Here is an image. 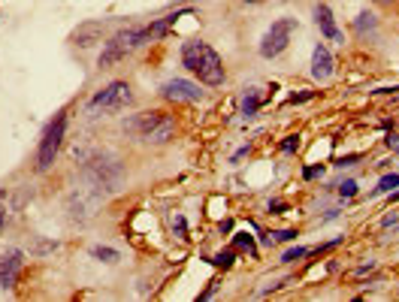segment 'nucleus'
I'll list each match as a JSON object with an SVG mask.
<instances>
[{
    "label": "nucleus",
    "instance_id": "nucleus-1",
    "mask_svg": "<svg viewBox=\"0 0 399 302\" xmlns=\"http://www.w3.org/2000/svg\"><path fill=\"white\" fill-rule=\"evenodd\" d=\"M182 64L197 76L203 85H221L224 82V64L218 52L209 42H185L182 45Z\"/></svg>",
    "mask_w": 399,
    "mask_h": 302
},
{
    "label": "nucleus",
    "instance_id": "nucleus-2",
    "mask_svg": "<svg viewBox=\"0 0 399 302\" xmlns=\"http://www.w3.org/2000/svg\"><path fill=\"white\" fill-rule=\"evenodd\" d=\"M148 39L145 34V28H124V31H118V34L112 36L106 45H103V52H100V67H112V64H118L121 58H127L133 49H139L142 42Z\"/></svg>",
    "mask_w": 399,
    "mask_h": 302
},
{
    "label": "nucleus",
    "instance_id": "nucleus-3",
    "mask_svg": "<svg viewBox=\"0 0 399 302\" xmlns=\"http://www.w3.org/2000/svg\"><path fill=\"white\" fill-rule=\"evenodd\" d=\"M64 133H66V115H64V112H58V115L49 121V127H46V133H42V142H39L36 167L42 169V172H46V169H52L55 157H58V151H61Z\"/></svg>",
    "mask_w": 399,
    "mask_h": 302
},
{
    "label": "nucleus",
    "instance_id": "nucleus-4",
    "mask_svg": "<svg viewBox=\"0 0 399 302\" xmlns=\"http://www.w3.org/2000/svg\"><path fill=\"white\" fill-rule=\"evenodd\" d=\"M294 31H297V18H278V21H272V28L260 39V55L263 58H278L287 49Z\"/></svg>",
    "mask_w": 399,
    "mask_h": 302
},
{
    "label": "nucleus",
    "instance_id": "nucleus-5",
    "mask_svg": "<svg viewBox=\"0 0 399 302\" xmlns=\"http://www.w3.org/2000/svg\"><path fill=\"white\" fill-rule=\"evenodd\" d=\"M133 103V91L127 82H109L103 91L91 97V109H103V112H121Z\"/></svg>",
    "mask_w": 399,
    "mask_h": 302
},
{
    "label": "nucleus",
    "instance_id": "nucleus-6",
    "mask_svg": "<svg viewBox=\"0 0 399 302\" xmlns=\"http://www.w3.org/2000/svg\"><path fill=\"white\" fill-rule=\"evenodd\" d=\"M161 91H164L166 100H175V103H194V100H199V97H203L199 85L188 82V79H169Z\"/></svg>",
    "mask_w": 399,
    "mask_h": 302
},
{
    "label": "nucleus",
    "instance_id": "nucleus-7",
    "mask_svg": "<svg viewBox=\"0 0 399 302\" xmlns=\"http://www.w3.org/2000/svg\"><path fill=\"white\" fill-rule=\"evenodd\" d=\"M161 118H164V112H139V115L124 121V130L136 139H148V133L161 124Z\"/></svg>",
    "mask_w": 399,
    "mask_h": 302
},
{
    "label": "nucleus",
    "instance_id": "nucleus-8",
    "mask_svg": "<svg viewBox=\"0 0 399 302\" xmlns=\"http://www.w3.org/2000/svg\"><path fill=\"white\" fill-rule=\"evenodd\" d=\"M18 272H21V251H6L0 260V287L12 290L18 284Z\"/></svg>",
    "mask_w": 399,
    "mask_h": 302
},
{
    "label": "nucleus",
    "instance_id": "nucleus-9",
    "mask_svg": "<svg viewBox=\"0 0 399 302\" xmlns=\"http://www.w3.org/2000/svg\"><path fill=\"white\" fill-rule=\"evenodd\" d=\"M312 76L318 82H327L332 76V55L327 52V45H315V52H312Z\"/></svg>",
    "mask_w": 399,
    "mask_h": 302
},
{
    "label": "nucleus",
    "instance_id": "nucleus-10",
    "mask_svg": "<svg viewBox=\"0 0 399 302\" xmlns=\"http://www.w3.org/2000/svg\"><path fill=\"white\" fill-rule=\"evenodd\" d=\"M88 172L94 175V181L97 184H103L106 191H112V184H115V178H118V164H112V160H94L91 167H88Z\"/></svg>",
    "mask_w": 399,
    "mask_h": 302
},
{
    "label": "nucleus",
    "instance_id": "nucleus-11",
    "mask_svg": "<svg viewBox=\"0 0 399 302\" xmlns=\"http://www.w3.org/2000/svg\"><path fill=\"white\" fill-rule=\"evenodd\" d=\"M315 21H318V28H321V34L327 36L330 42H342V34H339V28H336V21H332V12L330 6H315Z\"/></svg>",
    "mask_w": 399,
    "mask_h": 302
},
{
    "label": "nucleus",
    "instance_id": "nucleus-12",
    "mask_svg": "<svg viewBox=\"0 0 399 302\" xmlns=\"http://www.w3.org/2000/svg\"><path fill=\"white\" fill-rule=\"evenodd\" d=\"M103 21H88V25H82L79 31H73V42L76 45H82V49H88V45H94L100 36H103Z\"/></svg>",
    "mask_w": 399,
    "mask_h": 302
},
{
    "label": "nucleus",
    "instance_id": "nucleus-13",
    "mask_svg": "<svg viewBox=\"0 0 399 302\" xmlns=\"http://www.w3.org/2000/svg\"><path fill=\"white\" fill-rule=\"evenodd\" d=\"M182 15H191V9H182V12H172V15H164V18H158L154 25H148V28H145V34H148V39H161V36H164V34H169V31L175 28V21H179Z\"/></svg>",
    "mask_w": 399,
    "mask_h": 302
},
{
    "label": "nucleus",
    "instance_id": "nucleus-14",
    "mask_svg": "<svg viewBox=\"0 0 399 302\" xmlns=\"http://www.w3.org/2000/svg\"><path fill=\"white\" fill-rule=\"evenodd\" d=\"M172 133H175V121H172L169 115H164V118H161V124H158V127L148 133V139H145V142H154V145H161V142H169V139H172Z\"/></svg>",
    "mask_w": 399,
    "mask_h": 302
},
{
    "label": "nucleus",
    "instance_id": "nucleus-15",
    "mask_svg": "<svg viewBox=\"0 0 399 302\" xmlns=\"http://www.w3.org/2000/svg\"><path fill=\"white\" fill-rule=\"evenodd\" d=\"M91 254H94L97 260H103V263H115V260H118V251H115V248H103V245L91 248Z\"/></svg>",
    "mask_w": 399,
    "mask_h": 302
},
{
    "label": "nucleus",
    "instance_id": "nucleus-16",
    "mask_svg": "<svg viewBox=\"0 0 399 302\" xmlns=\"http://www.w3.org/2000/svg\"><path fill=\"white\" fill-rule=\"evenodd\" d=\"M257 106H260V100H257V94H254V91H251V94H245V103H242V112H245L248 118H251V115L257 112Z\"/></svg>",
    "mask_w": 399,
    "mask_h": 302
},
{
    "label": "nucleus",
    "instance_id": "nucleus-17",
    "mask_svg": "<svg viewBox=\"0 0 399 302\" xmlns=\"http://www.w3.org/2000/svg\"><path fill=\"white\" fill-rule=\"evenodd\" d=\"M399 184V175H384L381 181H378V194H384V191H393Z\"/></svg>",
    "mask_w": 399,
    "mask_h": 302
},
{
    "label": "nucleus",
    "instance_id": "nucleus-18",
    "mask_svg": "<svg viewBox=\"0 0 399 302\" xmlns=\"http://www.w3.org/2000/svg\"><path fill=\"white\" fill-rule=\"evenodd\" d=\"M305 254H308L305 248H291V251H287V254H284L281 260H284V263H297L299 257H305Z\"/></svg>",
    "mask_w": 399,
    "mask_h": 302
},
{
    "label": "nucleus",
    "instance_id": "nucleus-19",
    "mask_svg": "<svg viewBox=\"0 0 399 302\" xmlns=\"http://www.w3.org/2000/svg\"><path fill=\"white\" fill-rule=\"evenodd\" d=\"M236 248H248V251H254V239L248 233H239L236 236Z\"/></svg>",
    "mask_w": 399,
    "mask_h": 302
},
{
    "label": "nucleus",
    "instance_id": "nucleus-20",
    "mask_svg": "<svg viewBox=\"0 0 399 302\" xmlns=\"http://www.w3.org/2000/svg\"><path fill=\"white\" fill-rule=\"evenodd\" d=\"M233 263V251H221V254H215V266H230Z\"/></svg>",
    "mask_w": 399,
    "mask_h": 302
},
{
    "label": "nucleus",
    "instance_id": "nucleus-21",
    "mask_svg": "<svg viewBox=\"0 0 399 302\" xmlns=\"http://www.w3.org/2000/svg\"><path fill=\"white\" fill-rule=\"evenodd\" d=\"M281 148H284V151H297V148H299V136H287V139L281 142Z\"/></svg>",
    "mask_w": 399,
    "mask_h": 302
},
{
    "label": "nucleus",
    "instance_id": "nucleus-22",
    "mask_svg": "<svg viewBox=\"0 0 399 302\" xmlns=\"http://www.w3.org/2000/svg\"><path fill=\"white\" fill-rule=\"evenodd\" d=\"M339 194H342V197H354V194H357V184H354V181H345V184L339 188Z\"/></svg>",
    "mask_w": 399,
    "mask_h": 302
},
{
    "label": "nucleus",
    "instance_id": "nucleus-23",
    "mask_svg": "<svg viewBox=\"0 0 399 302\" xmlns=\"http://www.w3.org/2000/svg\"><path fill=\"white\" fill-rule=\"evenodd\" d=\"M272 239H278V242H291V239H297V230H281V233H272Z\"/></svg>",
    "mask_w": 399,
    "mask_h": 302
},
{
    "label": "nucleus",
    "instance_id": "nucleus-24",
    "mask_svg": "<svg viewBox=\"0 0 399 302\" xmlns=\"http://www.w3.org/2000/svg\"><path fill=\"white\" fill-rule=\"evenodd\" d=\"M172 227H175V230H179V236L185 239V221H182V218H175V224H172Z\"/></svg>",
    "mask_w": 399,
    "mask_h": 302
},
{
    "label": "nucleus",
    "instance_id": "nucleus-25",
    "mask_svg": "<svg viewBox=\"0 0 399 302\" xmlns=\"http://www.w3.org/2000/svg\"><path fill=\"white\" fill-rule=\"evenodd\" d=\"M318 172H321V167H308V169H305V178H315Z\"/></svg>",
    "mask_w": 399,
    "mask_h": 302
},
{
    "label": "nucleus",
    "instance_id": "nucleus-26",
    "mask_svg": "<svg viewBox=\"0 0 399 302\" xmlns=\"http://www.w3.org/2000/svg\"><path fill=\"white\" fill-rule=\"evenodd\" d=\"M0 227H3V194H0Z\"/></svg>",
    "mask_w": 399,
    "mask_h": 302
},
{
    "label": "nucleus",
    "instance_id": "nucleus-27",
    "mask_svg": "<svg viewBox=\"0 0 399 302\" xmlns=\"http://www.w3.org/2000/svg\"><path fill=\"white\" fill-rule=\"evenodd\" d=\"M245 3H257V0H245Z\"/></svg>",
    "mask_w": 399,
    "mask_h": 302
},
{
    "label": "nucleus",
    "instance_id": "nucleus-28",
    "mask_svg": "<svg viewBox=\"0 0 399 302\" xmlns=\"http://www.w3.org/2000/svg\"><path fill=\"white\" fill-rule=\"evenodd\" d=\"M378 3H390V0H378Z\"/></svg>",
    "mask_w": 399,
    "mask_h": 302
}]
</instances>
